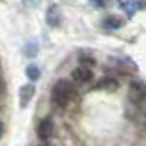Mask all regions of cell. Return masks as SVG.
Returning a JSON list of instances; mask_svg holds the SVG:
<instances>
[{
    "label": "cell",
    "instance_id": "obj_1",
    "mask_svg": "<svg viewBox=\"0 0 146 146\" xmlns=\"http://www.w3.org/2000/svg\"><path fill=\"white\" fill-rule=\"evenodd\" d=\"M75 97V88L68 79H60L51 88V102L57 108H66Z\"/></svg>",
    "mask_w": 146,
    "mask_h": 146
},
{
    "label": "cell",
    "instance_id": "obj_2",
    "mask_svg": "<svg viewBox=\"0 0 146 146\" xmlns=\"http://www.w3.org/2000/svg\"><path fill=\"white\" fill-rule=\"evenodd\" d=\"M128 100L137 110L146 102V84L144 82H139V80L131 82L130 88H128Z\"/></svg>",
    "mask_w": 146,
    "mask_h": 146
},
{
    "label": "cell",
    "instance_id": "obj_3",
    "mask_svg": "<svg viewBox=\"0 0 146 146\" xmlns=\"http://www.w3.org/2000/svg\"><path fill=\"white\" fill-rule=\"evenodd\" d=\"M53 133H55V124H53L51 119L40 121V124L36 126V135H38V139L44 141V143H48V141L53 137Z\"/></svg>",
    "mask_w": 146,
    "mask_h": 146
},
{
    "label": "cell",
    "instance_id": "obj_4",
    "mask_svg": "<svg viewBox=\"0 0 146 146\" xmlns=\"http://www.w3.org/2000/svg\"><path fill=\"white\" fill-rule=\"evenodd\" d=\"M46 22H48L49 27H58L62 22V11L57 4H51L46 9Z\"/></svg>",
    "mask_w": 146,
    "mask_h": 146
},
{
    "label": "cell",
    "instance_id": "obj_5",
    "mask_svg": "<svg viewBox=\"0 0 146 146\" xmlns=\"http://www.w3.org/2000/svg\"><path fill=\"white\" fill-rule=\"evenodd\" d=\"M71 79H73V82H77V84H86V82H90L93 79V71H91L90 68L77 66L75 70L71 71Z\"/></svg>",
    "mask_w": 146,
    "mask_h": 146
},
{
    "label": "cell",
    "instance_id": "obj_6",
    "mask_svg": "<svg viewBox=\"0 0 146 146\" xmlns=\"http://www.w3.org/2000/svg\"><path fill=\"white\" fill-rule=\"evenodd\" d=\"M33 95H35V86L31 84H24L20 88V91H18V100H20V108H26L27 104L31 102V99H33Z\"/></svg>",
    "mask_w": 146,
    "mask_h": 146
},
{
    "label": "cell",
    "instance_id": "obj_7",
    "mask_svg": "<svg viewBox=\"0 0 146 146\" xmlns=\"http://www.w3.org/2000/svg\"><path fill=\"white\" fill-rule=\"evenodd\" d=\"M95 90H100V91H117L119 90V82L111 77H104L100 79L97 84H95Z\"/></svg>",
    "mask_w": 146,
    "mask_h": 146
},
{
    "label": "cell",
    "instance_id": "obj_8",
    "mask_svg": "<svg viewBox=\"0 0 146 146\" xmlns=\"http://www.w3.org/2000/svg\"><path fill=\"white\" fill-rule=\"evenodd\" d=\"M119 7H121L128 17H133V13L139 11V9H144L146 4L144 2H121V4H119Z\"/></svg>",
    "mask_w": 146,
    "mask_h": 146
},
{
    "label": "cell",
    "instance_id": "obj_9",
    "mask_svg": "<svg viewBox=\"0 0 146 146\" xmlns=\"http://www.w3.org/2000/svg\"><path fill=\"white\" fill-rule=\"evenodd\" d=\"M122 24H124V20H122V18L113 17V15H110V17H106L102 20V26L106 27V29H119Z\"/></svg>",
    "mask_w": 146,
    "mask_h": 146
},
{
    "label": "cell",
    "instance_id": "obj_10",
    "mask_svg": "<svg viewBox=\"0 0 146 146\" xmlns=\"http://www.w3.org/2000/svg\"><path fill=\"white\" fill-rule=\"evenodd\" d=\"M26 75L29 80H38L40 79V68L35 66V64H31V66L26 68Z\"/></svg>",
    "mask_w": 146,
    "mask_h": 146
},
{
    "label": "cell",
    "instance_id": "obj_11",
    "mask_svg": "<svg viewBox=\"0 0 146 146\" xmlns=\"http://www.w3.org/2000/svg\"><path fill=\"white\" fill-rule=\"evenodd\" d=\"M36 51H38V44H35V42H27L26 46V49H24V53H26V57H29V58H33Z\"/></svg>",
    "mask_w": 146,
    "mask_h": 146
},
{
    "label": "cell",
    "instance_id": "obj_12",
    "mask_svg": "<svg viewBox=\"0 0 146 146\" xmlns=\"http://www.w3.org/2000/svg\"><path fill=\"white\" fill-rule=\"evenodd\" d=\"M139 111H141V113H139V115H141V119H143V124L146 126V102H144V104H143V106H141V108H139Z\"/></svg>",
    "mask_w": 146,
    "mask_h": 146
},
{
    "label": "cell",
    "instance_id": "obj_13",
    "mask_svg": "<svg viewBox=\"0 0 146 146\" xmlns=\"http://www.w3.org/2000/svg\"><path fill=\"white\" fill-rule=\"evenodd\" d=\"M4 93V79H2V68H0V95Z\"/></svg>",
    "mask_w": 146,
    "mask_h": 146
},
{
    "label": "cell",
    "instance_id": "obj_14",
    "mask_svg": "<svg viewBox=\"0 0 146 146\" xmlns=\"http://www.w3.org/2000/svg\"><path fill=\"white\" fill-rule=\"evenodd\" d=\"M2 133H4V124H2V121H0V139H2Z\"/></svg>",
    "mask_w": 146,
    "mask_h": 146
},
{
    "label": "cell",
    "instance_id": "obj_15",
    "mask_svg": "<svg viewBox=\"0 0 146 146\" xmlns=\"http://www.w3.org/2000/svg\"><path fill=\"white\" fill-rule=\"evenodd\" d=\"M42 146H49V144H42Z\"/></svg>",
    "mask_w": 146,
    "mask_h": 146
}]
</instances>
